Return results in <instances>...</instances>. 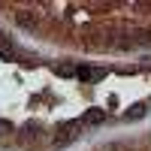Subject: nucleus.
<instances>
[{"instance_id": "f03ea898", "label": "nucleus", "mask_w": 151, "mask_h": 151, "mask_svg": "<svg viewBox=\"0 0 151 151\" xmlns=\"http://www.w3.org/2000/svg\"><path fill=\"white\" fill-rule=\"evenodd\" d=\"M0 55H3V58H9V55H12V42L0 40Z\"/></svg>"}, {"instance_id": "20e7f679", "label": "nucleus", "mask_w": 151, "mask_h": 151, "mask_svg": "<svg viewBox=\"0 0 151 151\" xmlns=\"http://www.w3.org/2000/svg\"><path fill=\"white\" fill-rule=\"evenodd\" d=\"M0 130H12V121H3V118H0Z\"/></svg>"}, {"instance_id": "f257e3e1", "label": "nucleus", "mask_w": 151, "mask_h": 151, "mask_svg": "<svg viewBox=\"0 0 151 151\" xmlns=\"http://www.w3.org/2000/svg\"><path fill=\"white\" fill-rule=\"evenodd\" d=\"M76 73H79V79H85V82H88V79H94V76H97V73H94L91 67H79Z\"/></svg>"}, {"instance_id": "7ed1b4c3", "label": "nucleus", "mask_w": 151, "mask_h": 151, "mask_svg": "<svg viewBox=\"0 0 151 151\" xmlns=\"http://www.w3.org/2000/svg\"><path fill=\"white\" fill-rule=\"evenodd\" d=\"M85 121H88V124H100V121H103V112H91Z\"/></svg>"}]
</instances>
